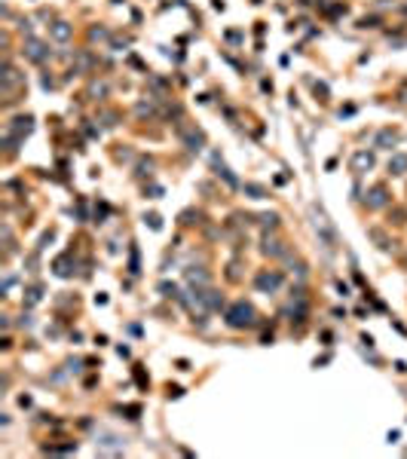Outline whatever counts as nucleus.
I'll return each instance as SVG.
<instances>
[{
	"mask_svg": "<svg viewBox=\"0 0 407 459\" xmlns=\"http://www.w3.org/2000/svg\"><path fill=\"white\" fill-rule=\"evenodd\" d=\"M398 144V132H392V129H383L380 135H377V147H383V150H392Z\"/></svg>",
	"mask_w": 407,
	"mask_h": 459,
	"instance_id": "9d476101",
	"label": "nucleus"
},
{
	"mask_svg": "<svg viewBox=\"0 0 407 459\" xmlns=\"http://www.w3.org/2000/svg\"><path fill=\"white\" fill-rule=\"evenodd\" d=\"M52 267H56V273H58V276H70V270H67V267H70L67 257H58L56 263H52Z\"/></svg>",
	"mask_w": 407,
	"mask_h": 459,
	"instance_id": "f3484780",
	"label": "nucleus"
},
{
	"mask_svg": "<svg viewBox=\"0 0 407 459\" xmlns=\"http://www.w3.org/2000/svg\"><path fill=\"white\" fill-rule=\"evenodd\" d=\"M25 56H28L31 61H46V58H49V49H46V43H40V40H28V43H25Z\"/></svg>",
	"mask_w": 407,
	"mask_h": 459,
	"instance_id": "39448f33",
	"label": "nucleus"
},
{
	"mask_svg": "<svg viewBox=\"0 0 407 459\" xmlns=\"http://www.w3.org/2000/svg\"><path fill=\"white\" fill-rule=\"evenodd\" d=\"M315 230H318V233H322V239L328 242V245H334V242H337V236H334V227L328 224V218L322 215V211H318L315 208Z\"/></svg>",
	"mask_w": 407,
	"mask_h": 459,
	"instance_id": "423d86ee",
	"label": "nucleus"
},
{
	"mask_svg": "<svg viewBox=\"0 0 407 459\" xmlns=\"http://www.w3.org/2000/svg\"><path fill=\"white\" fill-rule=\"evenodd\" d=\"M144 221L150 224V230H163V221H159V215H147Z\"/></svg>",
	"mask_w": 407,
	"mask_h": 459,
	"instance_id": "aec40b11",
	"label": "nucleus"
},
{
	"mask_svg": "<svg viewBox=\"0 0 407 459\" xmlns=\"http://www.w3.org/2000/svg\"><path fill=\"white\" fill-rule=\"evenodd\" d=\"M377 25H380L377 15H364V19H361V28H377Z\"/></svg>",
	"mask_w": 407,
	"mask_h": 459,
	"instance_id": "412c9836",
	"label": "nucleus"
},
{
	"mask_svg": "<svg viewBox=\"0 0 407 459\" xmlns=\"http://www.w3.org/2000/svg\"><path fill=\"white\" fill-rule=\"evenodd\" d=\"M245 193H251L254 199H263V196H267V190H263L260 184H245Z\"/></svg>",
	"mask_w": 407,
	"mask_h": 459,
	"instance_id": "dca6fc26",
	"label": "nucleus"
},
{
	"mask_svg": "<svg viewBox=\"0 0 407 459\" xmlns=\"http://www.w3.org/2000/svg\"><path fill=\"white\" fill-rule=\"evenodd\" d=\"M49 34H52V40H58V43H64V40H70V34H74V28H70L67 22H56L49 28Z\"/></svg>",
	"mask_w": 407,
	"mask_h": 459,
	"instance_id": "1a4fd4ad",
	"label": "nucleus"
},
{
	"mask_svg": "<svg viewBox=\"0 0 407 459\" xmlns=\"http://www.w3.org/2000/svg\"><path fill=\"white\" fill-rule=\"evenodd\" d=\"M352 172H355V174H364V172H370V169H374V156H370L367 150H358L355 156H352Z\"/></svg>",
	"mask_w": 407,
	"mask_h": 459,
	"instance_id": "20e7f679",
	"label": "nucleus"
},
{
	"mask_svg": "<svg viewBox=\"0 0 407 459\" xmlns=\"http://www.w3.org/2000/svg\"><path fill=\"white\" fill-rule=\"evenodd\" d=\"M260 224H263V227H270V230H276V227H279V218H276V215H263Z\"/></svg>",
	"mask_w": 407,
	"mask_h": 459,
	"instance_id": "6ab92c4d",
	"label": "nucleus"
},
{
	"mask_svg": "<svg viewBox=\"0 0 407 459\" xmlns=\"http://www.w3.org/2000/svg\"><path fill=\"white\" fill-rule=\"evenodd\" d=\"M404 12H407V9H404Z\"/></svg>",
	"mask_w": 407,
	"mask_h": 459,
	"instance_id": "393cba45",
	"label": "nucleus"
},
{
	"mask_svg": "<svg viewBox=\"0 0 407 459\" xmlns=\"http://www.w3.org/2000/svg\"><path fill=\"white\" fill-rule=\"evenodd\" d=\"M19 80H22V77L15 74V70H12L9 64H6V67H3V89H12V86L19 83Z\"/></svg>",
	"mask_w": 407,
	"mask_h": 459,
	"instance_id": "2eb2a0df",
	"label": "nucleus"
},
{
	"mask_svg": "<svg viewBox=\"0 0 407 459\" xmlns=\"http://www.w3.org/2000/svg\"><path fill=\"white\" fill-rule=\"evenodd\" d=\"M254 285H257L263 294H273V291L282 285V276H279V273H260V276L254 279Z\"/></svg>",
	"mask_w": 407,
	"mask_h": 459,
	"instance_id": "7ed1b4c3",
	"label": "nucleus"
},
{
	"mask_svg": "<svg viewBox=\"0 0 407 459\" xmlns=\"http://www.w3.org/2000/svg\"><path fill=\"white\" fill-rule=\"evenodd\" d=\"M263 254H270V257H282V254H285V248H282V242L279 239H263Z\"/></svg>",
	"mask_w": 407,
	"mask_h": 459,
	"instance_id": "f8f14e48",
	"label": "nucleus"
},
{
	"mask_svg": "<svg viewBox=\"0 0 407 459\" xmlns=\"http://www.w3.org/2000/svg\"><path fill=\"white\" fill-rule=\"evenodd\" d=\"M389 172H392V174H404V172H407V156L395 153L392 160H389Z\"/></svg>",
	"mask_w": 407,
	"mask_h": 459,
	"instance_id": "ddd939ff",
	"label": "nucleus"
},
{
	"mask_svg": "<svg viewBox=\"0 0 407 459\" xmlns=\"http://www.w3.org/2000/svg\"><path fill=\"white\" fill-rule=\"evenodd\" d=\"M31 122H34L31 116H19V119H12V126H9V135H12V138H22V135H28V132L34 129Z\"/></svg>",
	"mask_w": 407,
	"mask_h": 459,
	"instance_id": "6e6552de",
	"label": "nucleus"
},
{
	"mask_svg": "<svg viewBox=\"0 0 407 459\" xmlns=\"http://www.w3.org/2000/svg\"><path fill=\"white\" fill-rule=\"evenodd\" d=\"M227 325L230 328H251L254 325V309L248 303H233L227 312Z\"/></svg>",
	"mask_w": 407,
	"mask_h": 459,
	"instance_id": "f257e3e1",
	"label": "nucleus"
},
{
	"mask_svg": "<svg viewBox=\"0 0 407 459\" xmlns=\"http://www.w3.org/2000/svg\"><path fill=\"white\" fill-rule=\"evenodd\" d=\"M386 202H389V193H386V187H383V184H377L374 190L367 193V205H370V208H383Z\"/></svg>",
	"mask_w": 407,
	"mask_h": 459,
	"instance_id": "0eeeda50",
	"label": "nucleus"
},
{
	"mask_svg": "<svg viewBox=\"0 0 407 459\" xmlns=\"http://www.w3.org/2000/svg\"><path fill=\"white\" fill-rule=\"evenodd\" d=\"M211 166H215V169H218V174H221V178H224V181H227L230 187H236V178H233V174H230V169H227V166L221 163V156H218V153H215V156H211Z\"/></svg>",
	"mask_w": 407,
	"mask_h": 459,
	"instance_id": "9b49d317",
	"label": "nucleus"
},
{
	"mask_svg": "<svg viewBox=\"0 0 407 459\" xmlns=\"http://www.w3.org/2000/svg\"><path fill=\"white\" fill-rule=\"evenodd\" d=\"M129 273H138V248H132V257H129Z\"/></svg>",
	"mask_w": 407,
	"mask_h": 459,
	"instance_id": "5701e85b",
	"label": "nucleus"
},
{
	"mask_svg": "<svg viewBox=\"0 0 407 459\" xmlns=\"http://www.w3.org/2000/svg\"><path fill=\"white\" fill-rule=\"evenodd\" d=\"M159 291H163L166 297H174V294H178V288H174V285H169V282H163V285H159Z\"/></svg>",
	"mask_w": 407,
	"mask_h": 459,
	"instance_id": "4be33fe9",
	"label": "nucleus"
},
{
	"mask_svg": "<svg viewBox=\"0 0 407 459\" xmlns=\"http://www.w3.org/2000/svg\"><path fill=\"white\" fill-rule=\"evenodd\" d=\"M25 294H28V306H34V303H37V300H40V285H34V288H28Z\"/></svg>",
	"mask_w": 407,
	"mask_h": 459,
	"instance_id": "a211bd4d",
	"label": "nucleus"
},
{
	"mask_svg": "<svg viewBox=\"0 0 407 459\" xmlns=\"http://www.w3.org/2000/svg\"><path fill=\"white\" fill-rule=\"evenodd\" d=\"M346 12V6H340V3H331L328 6V15H343Z\"/></svg>",
	"mask_w": 407,
	"mask_h": 459,
	"instance_id": "b1692460",
	"label": "nucleus"
},
{
	"mask_svg": "<svg viewBox=\"0 0 407 459\" xmlns=\"http://www.w3.org/2000/svg\"><path fill=\"white\" fill-rule=\"evenodd\" d=\"M187 279H190V285H205V282H208V273H202V270L193 267V270H187Z\"/></svg>",
	"mask_w": 407,
	"mask_h": 459,
	"instance_id": "4468645a",
	"label": "nucleus"
},
{
	"mask_svg": "<svg viewBox=\"0 0 407 459\" xmlns=\"http://www.w3.org/2000/svg\"><path fill=\"white\" fill-rule=\"evenodd\" d=\"M178 132H181V138H184V144H187L190 150H202V144H205V135H202V129H190V126H178Z\"/></svg>",
	"mask_w": 407,
	"mask_h": 459,
	"instance_id": "f03ea898",
	"label": "nucleus"
}]
</instances>
